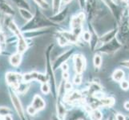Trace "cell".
I'll return each mask as SVG.
<instances>
[{
    "mask_svg": "<svg viewBox=\"0 0 129 120\" xmlns=\"http://www.w3.org/2000/svg\"><path fill=\"white\" fill-rule=\"evenodd\" d=\"M55 26H57L56 24L51 22L38 8H36L35 14L33 15L32 19L25 23L20 30L21 31H31V30H35L41 28L55 27Z\"/></svg>",
    "mask_w": 129,
    "mask_h": 120,
    "instance_id": "6da1fadb",
    "label": "cell"
},
{
    "mask_svg": "<svg viewBox=\"0 0 129 120\" xmlns=\"http://www.w3.org/2000/svg\"><path fill=\"white\" fill-rule=\"evenodd\" d=\"M85 19V15L83 12L79 13V15L74 16L72 21H71V26L72 28V33L79 37L83 33L82 30V24Z\"/></svg>",
    "mask_w": 129,
    "mask_h": 120,
    "instance_id": "7a4b0ae2",
    "label": "cell"
},
{
    "mask_svg": "<svg viewBox=\"0 0 129 120\" xmlns=\"http://www.w3.org/2000/svg\"><path fill=\"white\" fill-rule=\"evenodd\" d=\"M121 47L122 43L116 38H115L109 43L103 44V46L99 49V51L105 53V54H112V53L118 51Z\"/></svg>",
    "mask_w": 129,
    "mask_h": 120,
    "instance_id": "3957f363",
    "label": "cell"
},
{
    "mask_svg": "<svg viewBox=\"0 0 129 120\" xmlns=\"http://www.w3.org/2000/svg\"><path fill=\"white\" fill-rule=\"evenodd\" d=\"M23 80L25 83H27L31 81V80H38V81L41 82L43 83H47L48 78L46 75L42 74L36 71H32L28 74H24L23 75Z\"/></svg>",
    "mask_w": 129,
    "mask_h": 120,
    "instance_id": "277c9868",
    "label": "cell"
},
{
    "mask_svg": "<svg viewBox=\"0 0 129 120\" xmlns=\"http://www.w3.org/2000/svg\"><path fill=\"white\" fill-rule=\"evenodd\" d=\"M75 70L76 74H82L86 67V59L82 55H75L74 56Z\"/></svg>",
    "mask_w": 129,
    "mask_h": 120,
    "instance_id": "5b68a950",
    "label": "cell"
},
{
    "mask_svg": "<svg viewBox=\"0 0 129 120\" xmlns=\"http://www.w3.org/2000/svg\"><path fill=\"white\" fill-rule=\"evenodd\" d=\"M96 7H97V1L96 0H87L85 9L87 14L88 15L89 20H92L96 15Z\"/></svg>",
    "mask_w": 129,
    "mask_h": 120,
    "instance_id": "8992f818",
    "label": "cell"
},
{
    "mask_svg": "<svg viewBox=\"0 0 129 120\" xmlns=\"http://www.w3.org/2000/svg\"><path fill=\"white\" fill-rule=\"evenodd\" d=\"M11 99L12 103H13V105H14L18 114L19 115V117L21 118L24 119L23 108V106H22V103H21L19 99L18 98V96L15 94V93H11Z\"/></svg>",
    "mask_w": 129,
    "mask_h": 120,
    "instance_id": "52a82bcc",
    "label": "cell"
},
{
    "mask_svg": "<svg viewBox=\"0 0 129 120\" xmlns=\"http://www.w3.org/2000/svg\"><path fill=\"white\" fill-rule=\"evenodd\" d=\"M19 79L20 78V74H16L14 72H8L6 74V80L7 83L11 84L12 87H14L15 89H18L19 86Z\"/></svg>",
    "mask_w": 129,
    "mask_h": 120,
    "instance_id": "ba28073f",
    "label": "cell"
},
{
    "mask_svg": "<svg viewBox=\"0 0 129 120\" xmlns=\"http://www.w3.org/2000/svg\"><path fill=\"white\" fill-rule=\"evenodd\" d=\"M68 8L64 7L62 11H59L58 13H56V14L53 15L49 19L51 22H53L54 23H59L65 20L67 16H68Z\"/></svg>",
    "mask_w": 129,
    "mask_h": 120,
    "instance_id": "9c48e42d",
    "label": "cell"
},
{
    "mask_svg": "<svg viewBox=\"0 0 129 120\" xmlns=\"http://www.w3.org/2000/svg\"><path fill=\"white\" fill-rule=\"evenodd\" d=\"M118 32H119V28L118 27L115 28V29L111 30V31H108V32H107L105 34L102 35V36L99 38V42L101 43L102 44L108 43L110 41H112L113 38H115Z\"/></svg>",
    "mask_w": 129,
    "mask_h": 120,
    "instance_id": "30bf717a",
    "label": "cell"
},
{
    "mask_svg": "<svg viewBox=\"0 0 129 120\" xmlns=\"http://www.w3.org/2000/svg\"><path fill=\"white\" fill-rule=\"evenodd\" d=\"M74 50L73 49H69L68 51H67L66 52L63 53L59 58H57V59L56 61L55 62V63H54V68H57V67H59V66H61L63 63H64L65 62L68 60L69 58L71 57V55H72V53H73Z\"/></svg>",
    "mask_w": 129,
    "mask_h": 120,
    "instance_id": "8fae6325",
    "label": "cell"
},
{
    "mask_svg": "<svg viewBox=\"0 0 129 120\" xmlns=\"http://www.w3.org/2000/svg\"><path fill=\"white\" fill-rule=\"evenodd\" d=\"M0 11L7 16H13L15 14L13 7L6 1L0 3Z\"/></svg>",
    "mask_w": 129,
    "mask_h": 120,
    "instance_id": "7c38bea8",
    "label": "cell"
},
{
    "mask_svg": "<svg viewBox=\"0 0 129 120\" xmlns=\"http://www.w3.org/2000/svg\"><path fill=\"white\" fill-rule=\"evenodd\" d=\"M34 108H35L37 110H41L45 108V106H46V103L44 100L42 99V98L36 95L33 99V102H32V105H31Z\"/></svg>",
    "mask_w": 129,
    "mask_h": 120,
    "instance_id": "4fadbf2b",
    "label": "cell"
},
{
    "mask_svg": "<svg viewBox=\"0 0 129 120\" xmlns=\"http://www.w3.org/2000/svg\"><path fill=\"white\" fill-rule=\"evenodd\" d=\"M11 1L14 3L15 5H16V7L19 9H25V10L28 11L31 10L30 4L26 0H11Z\"/></svg>",
    "mask_w": 129,
    "mask_h": 120,
    "instance_id": "5bb4252c",
    "label": "cell"
},
{
    "mask_svg": "<svg viewBox=\"0 0 129 120\" xmlns=\"http://www.w3.org/2000/svg\"><path fill=\"white\" fill-rule=\"evenodd\" d=\"M22 62V54L17 52L10 57V63L14 66H19Z\"/></svg>",
    "mask_w": 129,
    "mask_h": 120,
    "instance_id": "9a60e30c",
    "label": "cell"
},
{
    "mask_svg": "<svg viewBox=\"0 0 129 120\" xmlns=\"http://www.w3.org/2000/svg\"><path fill=\"white\" fill-rule=\"evenodd\" d=\"M61 34L63 35V36L68 40V43H77L78 41V37L76 35H75L72 32L71 33L70 31H63L61 32Z\"/></svg>",
    "mask_w": 129,
    "mask_h": 120,
    "instance_id": "2e32d148",
    "label": "cell"
},
{
    "mask_svg": "<svg viewBox=\"0 0 129 120\" xmlns=\"http://www.w3.org/2000/svg\"><path fill=\"white\" fill-rule=\"evenodd\" d=\"M124 78V72L121 69L115 70L112 74V78L115 82H121Z\"/></svg>",
    "mask_w": 129,
    "mask_h": 120,
    "instance_id": "e0dca14e",
    "label": "cell"
},
{
    "mask_svg": "<svg viewBox=\"0 0 129 120\" xmlns=\"http://www.w3.org/2000/svg\"><path fill=\"white\" fill-rule=\"evenodd\" d=\"M19 13L21 15V17L27 22L31 19L33 17V15H32V13L30 12V11L25 10V9H19Z\"/></svg>",
    "mask_w": 129,
    "mask_h": 120,
    "instance_id": "ac0fdd59",
    "label": "cell"
},
{
    "mask_svg": "<svg viewBox=\"0 0 129 120\" xmlns=\"http://www.w3.org/2000/svg\"><path fill=\"white\" fill-rule=\"evenodd\" d=\"M80 99H81V95L77 91L72 92L71 94L68 95V96L66 98V99L68 102H75V101L79 100Z\"/></svg>",
    "mask_w": 129,
    "mask_h": 120,
    "instance_id": "d6986e66",
    "label": "cell"
},
{
    "mask_svg": "<svg viewBox=\"0 0 129 120\" xmlns=\"http://www.w3.org/2000/svg\"><path fill=\"white\" fill-rule=\"evenodd\" d=\"M57 112H58L59 118L60 120H63L66 114V110H65V106L62 103H59L57 105Z\"/></svg>",
    "mask_w": 129,
    "mask_h": 120,
    "instance_id": "ffe728a7",
    "label": "cell"
},
{
    "mask_svg": "<svg viewBox=\"0 0 129 120\" xmlns=\"http://www.w3.org/2000/svg\"><path fill=\"white\" fill-rule=\"evenodd\" d=\"M61 3L62 0H52V11H53V15L56 14L59 11L60 7H61Z\"/></svg>",
    "mask_w": 129,
    "mask_h": 120,
    "instance_id": "44dd1931",
    "label": "cell"
},
{
    "mask_svg": "<svg viewBox=\"0 0 129 120\" xmlns=\"http://www.w3.org/2000/svg\"><path fill=\"white\" fill-rule=\"evenodd\" d=\"M115 103V100L113 98H103L100 100V105H103L105 106H112Z\"/></svg>",
    "mask_w": 129,
    "mask_h": 120,
    "instance_id": "7402d4cb",
    "label": "cell"
},
{
    "mask_svg": "<svg viewBox=\"0 0 129 120\" xmlns=\"http://www.w3.org/2000/svg\"><path fill=\"white\" fill-rule=\"evenodd\" d=\"M103 118V114L99 110H93L91 112V120H101Z\"/></svg>",
    "mask_w": 129,
    "mask_h": 120,
    "instance_id": "603a6c76",
    "label": "cell"
},
{
    "mask_svg": "<svg viewBox=\"0 0 129 120\" xmlns=\"http://www.w3.org/2000/svg\"><path fill=\"white\" fill-rule=\"evenodd\" d=\"M93 62H94V66L96 69H99L100 67V66L102 64V57L100 55H95L94 57V59H93Z\"/></svg>",
    "mask_w": 129,
    "mask_h": 120,
    "instance_id": "cb8c5ba5",
    "label": "cell"
},
{
    "mask_svg": "<svg viewBox=\"0 0 129 120\" xmlns=\"http://www.w3.org/2000/svg\"><path fill=\"white\" fill-rule=\"evenodd\" d=\"M34 1L35 2V3H36L39 7H41L43 9H45V10H47V9L49 8V4L47 3V2L46 1V0H34Z\"/></svg>",
    "mask_w": 129,
    "mask_h": 120,
    "instance_id": "d4e9b609",
    "label": "cell"
},
{
    "mask_svg": "<svg viewBox=\"0 0 129 120\" xmlns=\"http://www.w3.org/2000/svg\"><path fill=\"white\" fill-rule=\"evenodd\" d=\"M82 34V38L85 42L90 43L91 39V33L88 30H85V31H83Z\"/></svg>",
    "mask_w": 129,
    "mask_h": 120,
    "instance_id": "484cf974",
    "label": "cell"
},
{
    "mask_svg": "<svg viewBox=\"0 0 129 120\" xmlns=\"http://www.w3.org/2000/svg\"><path fill=\"white\" fill-rule=\"evenodd\" d=\"M57 39H58V43H59V44L61 47H64L66 45H68V40L61 34V33H60V34H59V36L57 37Z\"/></svg>",
    "mask_w": 129,
    "mask_h": 120,
    "instance_id": "4316f807",
    "label": "cell"
},
{
    "mask_svg": "<svg viewBox=\"0 0 129 120\" xmlns=\"http://www.w3.org/2000/svg\"><path fill=\"white\" fill-rule=\"evenodd\" d=\"M27 88H28V86L26 85V83H19V86L18 87V91H19V93L23 94V93H25L26 91L27 90Z\"/></svg>",
    "mask_w": 129,
    "mask_h": 120,
    "instance_id": "83f0119b",
    "label": "cell"
},
{
    "mask_svg": "<svg viewBox=\"0 0 129 120\" xmlns=\"http://www.w3.org/2000/svg\"><path fill=\"white\" fill-rule=\"evenodd\" d=\"M73 82L75 85H79L82 82V76H81V74H76L75 76L74 77L73 79Z\"/></svg>",
    "mask_w": 129,
    "mask_h": 120,
    "instance_id": "f1b7e54d",
    "label": "cell"
},
{
    "mask_svg": "<svg viewBox=\"0 0 129 120\" xmlns=\"http://www.w3.org/2000/svg\"><path fill=\"white\" fill-rule=\"evenodd\" d=\"M41 90H42V92L43 93V94L47 95V94H49V92H50V87L48 86L47 83H43Z\"/></svg>",
    "mask_w": 129,
    "mask_h": 120,
    "instance_id": "f546056e",
    "label": "cell"
},
{
    "mask_svg": "<svg viewBox=\"0 0 129 120\" xmlns=\"http://www.w3.org/2000/svg\"><path fill=\"white\" fill-rule=\"evenodd\" d=\"M38 110L34 108L32 106H29L27 109H26V112H27V114H29L30 115H35V114L37 113Z\"/></svg>",
    "mask_w": 129,
    "mask_h": 120,
    "instance_id": "4dcf8cb0",
    "label": "cell"
},
{
    "mask_svg": "<svg viewBox=\"0 0 129 120\" xmlns=\"http://www.w3.org/2000/svg\"><path fill=\"white\" fill-rule=\"evenodd\" d=\"M120 87L123 90L127 91L129 89V83L127 81H126V80H122L120 82Z\"/></svg>",
    "mask_w": 129,
    "mask_h": 120,
    "instance_id": "1f68e13d",
    "label": "cell"
},
{
    "mask_svg": "<svg viewBox=\"0 0 129 120\" xmlns=\"http://www.w3.org/2000/svg\"><path fill=\"white\" fill-rule=\"evenodd\" d=\"M10 113V110H9L7 107H4V106H2L0 107V115H7Z\"/></svg>",
    "mask_w": 129,
    "mask_h": 120,
    "instance_id": "d6a6232c",
    "label": "cell"
},
{
    "mask_svg": "<svg viewBox=\"0 0 129 120\" xmlns=\"http://www.w3.org/2000/svg\"><path fill=\"white\" fill-rule=\"evenodd\" d=\"M79 1V7L83 10V9H85V5H86V1L87 0H78Z\"/></svg>",
    "mask_w": 129,
    "mask_h": 120,
    "instance_id": "836d02e7",
    "label": "cell"
},
{
    "mask_svg": "<svg viewBox=\"0 0 129 120\" xmlns=\"http://www.w3.org/2000/svg\"><path fill=\"white\" fill-rule=\"evenodd\" d=\"M115 119L116 120H126V118L122 114H117L115 115Z\"/></svg>",
    "mask_w": 129,
    "mask_h": 120,
    "instance_id": "e575fe53",
    "label": "cell"
},
{
    "mask_svg": "<svg viewBox=\"0 0 129 120\" xmlns=\"http://www.w3.org/2000/svg\"><path fill=\"white\" fill-rule=\"evenodd\" d=\"M64 88L66 89L67 91H70V90H72V84H71V83L67 82V83H65V85H64Z\"/></svg>",
    "mask_w": 129,
    "mask_h": 120,
    "instance_id": "d590c367",
    "label": "cell"
},
{
    "mask_svg": "<svg viewBox=\"0 0 129 120\" xmlns=\"http://www.w3.org/2000/svg\"><path fill=\"white\" fill-rule=\"evenodd\" d=\"M61 68H62V70H63V72H66V71H68V66L66 63H63L61 65Z\"/></svg>",
    "mask_w": 129,
    "mask_h": 120,
    "instance_id": "8d00e7d4",
    "label": "cell"
},
{
    "mask_svg": "<svg viewBox=\"0 0 129 120\" xmlns=\"http://www.w3.org/2000/svg\"><path fill=\"white\" fill-rule=\"evenodd\" d=\"M120 64H121V66H124V67H126V68H128V69H129V60L123 61Z\"/></svg>",
    "mask_w": 129,
    "mask_h": 120,
    "instance_id": "74e56055",
    "label": "cell"
},
{
    "mask_svg": "<svg viewBox=\"0 0 129 120\" xmlns=\"http://www.w3.org/2000/svg\"><path fill=\"white\" fill-rule=\"evenodd\" d=\"M72 0H62V3H61V6H66L67 4H68L69 3L72 2Z\"/></svg>",
    "mask_w": 129,
    "mask_h": 120,
    "instance_id": "f35d334b",
    "label": "cell"
},
{
    "mask_svg": "<svg viewBox=\"0 0 129 120\" xmlns=\"http://www.w3.org/2000/svg\"><path fill=\"white\" fill-rule=\"evenodd\" d=\"M69 77V74L68 73V71H66V72H63V78L64 80H67L68 78Z\"/></svg>",
    "mask_w": 129,
    "mask_h": 120,
    "instance_id": "ab89813d",
    "label": "cell"
},
{
    "mask_svg": "<svg viewBox=\"0 0 129 120\" xmlns=\"http://www.w3.org/2000/svg\"><path fill=\"white\" fill-rule=\"evenodd\" d=\"M3 120H13V118L11 117V115L7 114V115H5V116H4Z\"/></svg>",
    "mask_w": 129,
    "mask_h": 120,
    "instance_id": "60d3db41",
    "label": "cell"
},
{
    "mask_svg": "<svg viewBox=\"0 0 129 120\" xmlns=\"http://www.w3.org/2000/svg\"><path fill=\"white\" fill-rule=\"evenodd\" d=\"M124 108L129 110V102H126V103H124Z\"/></svg>",
    "mask_w": 129,
    "mask_h": 120,
    "instance_id": "b9f144b4",
    "label": "cell"
},
{
    "mask_svg": "<svg viewBox=\"0 0 129 120\" xmlns=\"http://www.w3.org/2000/svg\"><path fill=\"white\" fill-rule=\"evenodd\" d=\"M126 47H127V48L128 49L129 48V38H127V43H126Z\"/></svg>",
    "mask_w": 129,
    "mask_h": 120,
    "instance_id": "7bdbcfd3",
    "label": "cell"
},
{
    "mask_svg": "<svg viewBox=\"0 0 129 120\" xmlns=\"http://www.w3.org/2000/svg\"><path fill=\"white\" fill-rule=\"evenodd\" d=\"M52 120H60V119H59V118H58L57 117H53Z\"/></svg>",
    "mask_w": 129,
    "mask_h": 120,
    "instance_id": "ee69618b",
    "label": "cell"
},
{
    "mask_svg": "<svg viewBox=\"0 0 129 120\" xmlns=\"http://www.w3.org/2000/svg\"><path fill=\"white\" fill-rule=\"evenodd\" d=\"M2 32V26H1V24H0V33Z\"/></svg>",
    "mask_w": 129,
    "mask_h": 120,
    "instance_id": "f6af8a7d",
    "label": "cell"
},
{
    "mask_svg": "<svg viewBox=\"0 0 129 120\" xmlns=\"http://www.w3.org/2000/svg\"><path fill=\"white\" fill-rule=\"evenodd\" d=\"M121 1H122V2H127L128 0H121Z\"/></svg>",
    "mask_w": 129,
    "mask_h": 120,
    "instance_id": "bcb514c9",
    "label": "cell"
},
{
    "mask_svg": "<svg viewBox=\"0 0 129 120\" xmlns=\"http://www.w3.org/2000/svg\"><path fill=\"white\" fill-rule=\"evenodd\" d=\"M127 24H128V26H129V19H127Z\"/></svg>",
    "mask_w": 129,
    "mask_h": 120,
    "instance_id": "7dc6e473",
    "label": "cell"
},
{
    "mask_svg": "<svg viewBox=\"0 0 129 120\" xmlns=\"http://www.w3.org/2000/svg\"><path fill=\"white\" fill-rule=\"evenodd\" d=\"M3 1H5V0H0V3H1V2H3Z\"/></svg>",
    "mask_w": 129,
    "mask_h": 120,
    "instance_id": "c3c4849f",
    "label": "cell"
},
{
    "mask_svg": "<svg viewBox=\"0 0 129 120\" xmlns=\"http://www.w3.org/2000/svg\"><path fill=\"white\" fill-rule=\"evenodd\" d=\"M126 120H129V117H127V118H126Z\"/></svg>",
    "mask_w": 129,
    "mask_h": 120,
    "instance_id": "681fc988",
    "label": "cell"
},
{
    "mask_svg": "<svg viewBox=\"0 0 129 120\" xmlns=\"http://www.w3.org/2000/svg\"><path fill=\"white\" fill-rule=\"evenodd\" d=\"M0 120H1V115H0Z\"/></svg>",
    "mask_w": 129,
    "mask_h": 120,
    "instance_id": "f907efd6",
    "label": "cell"
}]
</instances>
